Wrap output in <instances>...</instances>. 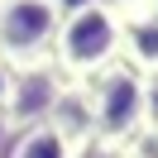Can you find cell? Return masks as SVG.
<instances>
[{
  "label": "cell",
  "mask_w": 158,
  "mask_h": 158,
  "mask_svg": "<svg viewBox=\"0 0 158 158\" xmlns=\"http://www.w3.org/2000/svg\"><path fill=\"white\" fill-rule=\"evenodd\" d=\"M110 62H120V15L101 0H81L62 10L53 39V67L67 81H91Z\"/></svg>",
  "instance_id": "obj_1"
},
{
  "label": "cell",
  "mask_w": 158,
  "mask_h": 158,
  "mask_svg": "<svg viewBox=\"0 0 158 158\" xmlns=\"http://www.w3.org/2000/svg\"><path fill=\"white\" fill-rule=\"evenodd\" d=\"M91 96V144L134 148L144 139V77L129 62H110L86 81Z\"/></svg>",
  "instance_id": "obj_2"
},
{
  "label": "cell",
  "mask_w": 158,
  "mask_h": 158,
  "mask_svg": "<svg viewBox=\"0 0 158 158\" xmlns=\"http://www.w3.org/2000/svg\"><path fill=\"white\" fill-rule=\"evenodd\" d=\"M62 5L58 0H5L0 5V62L5 67H29L53 58Z\"/></svg>",
  "instance_id": "obj_3"
},
{
  "label": "cell",
  "mask_w": 158,
  "mask_h": 158,
  "mask_svg": "<svg viewBox=\"0 0 158 158\" xmlns=\"http://www.w3.org/2000/svg\"><path fill=\"white\" fill-rule=\"evenodd\" d=\"M62 86H67V77L53 67V58L29 62V67H10L5 125H10L15 134H19V129H29V125H48V115H53V106H58Z\"/></svg>",
  "instance_id": "obj_4"
},
{
  "label": "cell",
  "mask_w": 158,
  "mask_h": 158,
  "mask_svg": "<svg viewBox=\"0 0 158 158\" xmlns=\"http://www.w3.org/2000/svg\"><path fill=\"white\" fill-rule=\"evenodd\" d=\"M120 15V62L139 77H158V5L153 0H129Z\"/></svg>",
  "instance_id": "obj_5"
},
{
  "label": "cell",
  "mask_w": 158,
  "mask_h": 158,
  "mask_svg": "<svg viewBox=\"0 0 158 158\" xmlns=\"http://www.w3.org/2000/svg\"><path fill=\"white\" fill-rule=\"evenodd\" d=\"M48 125L58 129L72 148H86L91 144V96H86V81H67V86H62Z\"/></svg>",
  "instance_id": "obj_6"
},
{
  "label": "cell",
  "mask_w": 158,
  "mask_h": 158,
  "mask_svg": "<svg viewBox=\"0 0 158 158\" xmlns=\"http://www.w3.org/2000/svg\"><path fill=\"white\" fill-rule=\"evenodd\" d=\"M5 158H77V148L53 125H29V129H19V134H10Z\"/></svg>",
  "instance_id": "obj_7"
},
{
  "label": "cell",
  "mask_w": 158,
  "mask_h": 158,
  "mask_svg": "<svg viewBox=\"0 0 158 158\" xmlns=\"http://www.w3.org/2000/svg\"><path fill=\"white\" fill-rule=\"evenodd\" d=\"M144 134L158 139V77H144Z\"/></svg>",
  "instance_id": "obj_8"
},
{
  "label": "cell",
  "mask_w": 158,
  "mask_h": 158,
  "mask_svg": "<svg viewBox=\"0 0 158 158\" xmlns=\"http://www.w3.org/2000/svg\"><path fill=\"white\" fill-rule=\"evenodd\" d=\"M77 158H134V148H106V144H86V148H77Z\"/></svg>",
  "instance_id": "obj_9"
},
{
  "label": "cell",
  "mask_w": 158,
  "mask_h": 158,
  "mask_svg": "<svg viewBox=\"0 0 158 158\" xmlns=\"http://www.w3.org/2000/svg\"><path fill=\"white\" fill-rule=\"evenodd\" d=\"M5 91H10V67L0 62V115H5Z\"/></svg>",
  "instance_id": "obj_10"
},
{
  "label": "cell",
  "mask_w": 158,
  "mask_h": 158,
  "mask_svg": "<svg viewBox=\"0 0 158 158\" xmlns=\"http://www.w3.org/2000/svg\"><path fill=\"white\" fill-rule=\"evenodd\" d=\"M10 134H15V129L5 125V115H0V158H5V148H10Z\"/></svg>",
  "instance_id": "obj_11"
},
{
  "label": "cell",
  "mask_w": 158,
  "mask_h": 158,
  "mask_svg": "<svg viewBox=\"0 0 158 158\" xmlns=\"http://www.w3.org/2000/svg\"><path fill=\"white\" fill-rule=\"evenodd\" d=\"M101 5H110V10H125V5H129V0H101Z\"/></svg>",
  "instance_id": "obj_12"
},
{
  "label": "cell",
  "mask_w": 158,
  "mask_h": 158,
  "mask_svg": "<svg viewBox=\"0 0 158 158\" xmlns=\"http://www.w3.org/2000/svg\"><path fill=\"white\" fill-rule=\"evenodd\" d=\"M0 5H5V0H0Z\"/></svg>",
  "instance_id": "obj_13"
},
{
  "label": "cell",
  "mask_w": 158,
  "mask_h": 158,
  "mask_svg": "<svg viewBox=\"0 0 158 158\" xmlns=\"http://www.w3.org/2000/svg\"><path fill=\"white\" fill-rule=\"evenodd\" d=\"M153 5H158V0H153Z\"/></svg>",
  "instance_id": "obj_14"
}]
</instances>
